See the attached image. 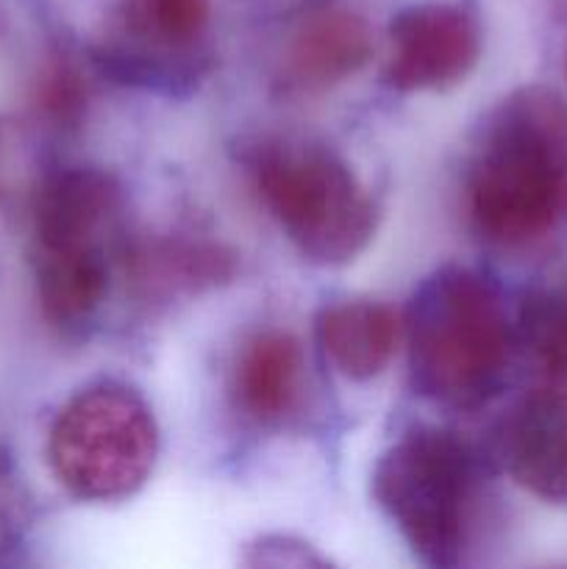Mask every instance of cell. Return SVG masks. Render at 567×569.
<instances>
[{
	"label": "cell",
	"mask_w": 567,
	"mask_h": 569,
	"mask_svg": "<svg viewBox=\"0 0 567 569\" xmlns=\"http://www.w3.org/2000/svg\"><path fill=\"white\" fill-rule=\"evenodd\" d=\"M478 237L506 253H537L567 237V100L520 87L478 126L465 172Z\"/></svg>",
	"instance_id": "obj_1"
},
{
	"label": "cell",
	"mask_w": 567,
	"mask_h": 569,
	"mask_svg": "<svg viewBox=\"0 0 567 569\" xmlns=\"http://www.w3.org/2000/svg\"><path fill=\"white\" fill-rule=\"evenodd\" d=\"M372 59V33L359 14L322 9L306 17L284 48L278 83L292 94H322Z\"/></svg>",
	"instance_id": "obj_10"
},
{
	"label": "cell",
	"mask_w": 567,
	"mask_h": 569,
	"mask_svg": "<svg viewBox=\"0 0 567 569\" xmlns=\"http://www.w3.org/2000/svg\"><path fill=\"white\" fill-rule=\"evenodd\" d=\"M122 189L94 167H67L39 183L31 203L33 256H111L120 228Z\"/></svg>",
	"instance_id": "obj_8"
},
{
	"label": "cell",
	"mask_w": 567,
	"mask_h": 569,
	"mask_svg": "<svg viewBox=\"0 0 567 569\" xmlns=\"http://www.w3.org/2000/svg\"><path fill=\"white\" fill-rule=\"evenodd\" d=\"M411 387L445 409L470 411L500 392L515 350V326L493 278L445 264L422 281L404 326Z\"/></svg>",
	"instance_id": "obj_2"
},
{
	"label": "cell",
	"mask_w": 567,
	"mask_h": 569,
	"mask_svg": "<svg viewBox=\"0 0 567 569\" xmlns=\"http://www.w3.org/2000/svg\"><path fill=\"white\" fill-rule=\"evenodd\" d=\"M317 342L339 376L370 381L381 376L404 337L398 309L370 298L339 300L326 306L315 322Z\"/></svg>",
	"instance_id": "obj_12"
},
{
	"label": "cell",
	"mask_w": 567,
	"mask_h": 569,
	"mask_svg": "<svg viewBox=\"0 0 567 569\" xmlns=\"http://www.w3.org/2000/svg\"><path fill=\"white\" fill-rule=\"evenodd\" d=\"M159 456L153 411L137 389L103 381L67 400L50 428L48 459L78 500L111 503L145 487Z\"/></svg>",
	"instance_id": "obj_5"
},
{
	"label": "cell",
	"mask_w": 567,
	"mask_h": 569,
	"mask_svg": "<svg viewBox=\"0 0 567 569\" xmlns=\"http://www.w3.org/2000/svg\"><path fill=\"white\" fill-rule=\"evenodd\" d=\"M245 164L261 206L311 264H348L376 237V198L328 144L259 139Z\"/></svg>",
	"instance_id": "obj_4"
},
{
	"label": "cell",
	"mask_w": 567,
	"mask_h": 569,
	"mask_svg": "<svg viewBox=\"0 0 567 569\" xmlns=\"http://www.w3.org/2000/svg\"><path fill=\"white\" fill-rule=\"evenodd\" d=\"M248 565L250 567H322L326 561L292 537H261L250 545Z\"/></svg>",
	"instance_id": "obj_15"
},
{
	"label": "cell",
	"mask_w": 567,
	"mask_h": 569,
	"mask_svg": "<svg viewBox=\"0 0 567 569\" xmlns=\"http://www.w3.org/2000/svg\"><path fill=\"white\" fill-rule=\"evenodd\" d=\"M37 106L56 126L78 122V117L83 114V106H87V83L70 61L53 59L44 67L37 83Z\"/></svg>",
	"instance_id": "obj_14"
},
{
	"label": "cell",
	"mask_w": 567,
	"mask_h": 569,
	"mask_svg": "<svg viewBox=\"0 0 567 569\" xmlns=\"http://www.w3.org/2000/svg\"><path fill=\"white\" fill-rule=\"evenodd\" d=\"M481 44V26L467 6H409L389 22L384 81L398 92H442L476 70Z\"/></svg>",
	"instance_id": "obj_7"
},
{
	"label": "cell",
	"mask_w": 567,
	"mask_h": 569,
	"mask_svg": "<svg viewBox=\"0 0 567 569\" xmlns=\"http://www.w3.org/2000/svg\"><path fill=\"white\" fill-rule=\"evenodd\" d=\"M372 498L422 565L454 569L476 550L487 478L465 439L420 428L389 445L376 461Z\"/></svg>",
	"instance_id": "obj_3"
},
{
	"label": "cell",
	"mask_w": 567,
	"mask_h": 569,
	"mask_svg": "<svg viewBox=\"0 0 567 569\" xmlns=\"http://www.w3.org/2000/svg\"><path fill=\"white\" fill-rule=\"evenodd\" d=\"M209 28L211 0H117L98 59L126 83L172 92L203 72Z\"/></svg>",
	"instance_id": "obj_6"
},
{
	"label": "cell",
	"mask_w": 567,
	"mask_h": 569,
	"mask_svg": "<svg viewBox=\"0 0 567 569\" xmlns=\"http://www.w3.org/2000/svg\"><path fill=\"white\" fill-rule=\"evenodd\" d=\"M304 350L287 331H259L242 345L231 370V398L253 426H278L304 395Z\"/></svg>",
	"instance_id": "obj_11"
},
{
	"label": "cell",
	"mask_w": 567,
	"mask_h": 569,
	"mask_svg": "<svg viewBox=\"0 0 567 569\" xmlns=\"http://www.w3.org/2000/svg\"><path fill=\"white\" fill-rule=\"evenodd\" d=\"M517 331L531 359L550 378H567V267L528 289Z\"/></svg>",
	"instance_id": "obj_13"
},
{
	"label": "cell",
	"mask_w": 567,
	"mask_h": 569,
	"mask_svg": "<svg viewBox=\"0 0 567 569\" xmlns=\"http://www.w3.org/2000/svg\"><path fill=\"white\" fill-rule=\"evenodd\" d=\"M495 453L506 476L545 503L567 509V387L526 395L504 417Z\"/></svg>",
	"instance_id": "obj_9"
}]
</instances>
